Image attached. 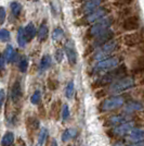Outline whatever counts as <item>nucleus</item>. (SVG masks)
Returning <instances> with one entry per match:
<instances>
[{"mask_svg":"<svg viewBox=\"0 0 144 146\" xmlns=\"http://www.w3.org/2000/svg\"><path fill=\"white\" fill-rule=\"evenodd\" d=\"M9 39H10V33H9V31L6 30V29L0 30V40L3 42V43H6Z\"/></svg>","mask_w":144,"mask_h":146,"instance_id":"33","label":"nucleus"},{"mask_svg":"<svg viewBox=\"0 0 144 146\" xmlns=\"http://www.w3.org/2000/svg\"><path fill=\"white\" fill-rule=\"evenodd\" d=\"M133 15V11H132V8H128V7H125L122 8L119 11V17L122 19H126L128 17H131Z\"/></svg>","mask_w":144,"mask_h":146,"instance_id":"30","label":"nucleus"},{"mask_svg":"<svg viewBox=\"0 0 144 146\" xmlns=\"http://www.w3.org/2000/svg\"><path fill=\"white\" fill-rule=\"evenodd\" d=\"M69 118V108H68V106L64 104L63 105V109H62V119L63 120H67Z\"/></svg>","mask_w":144,"mask_h":146,"instance_id":"35","label":"nucleus"},{"mask_svg":"<svg viewBox=\"0 0 144 146\" xmlns=\"http://www.w3.org/2000/svg\"><path fill=\"white\" fill-rule=\"evenodd\" d=\"M107 13H108L107 8H105V7H99V8H96V10L91 11L88 14H86L84 18H82V20H80V22H81V24H86V25L93 24V23H96V21H99V20L104 18V17H106Z\"/></svg>","mask_w":144,"mask_h":146,"instance_id":"7","label":"nucleus"},{"mask_svg":"<svg viewBox=\"0 0 144 146\" xmlns=\"http://www.w3.org/2000/svg\"><path fill=\"white\" fill-rule=\"evenodd\" d=\"M51 63H52L51 57L49 55H45L41 58V61H40V70H41V71L48 70L49 68L51 67Z\"/></svg>","mask_w":144,"mask_h":146,"instance_id":"22","label":"nucleus"},{"mask_svg":"<svg viewBox=\"0 0 144 146\" xmlns=\"http://www.w3.org/2000/svg\"><path fill=\"white\" fill-rule=\"evenodd\" d=\"M18 44L20 45V47H25L26 46V44H27V40H26V38H25V35H24V30L21 27L18 32Z\"/></svg>","mask_w":144,"mask_h":146,"instance_id":"27","label":"nucleus"},{"mask_svg":"<svg viewBox=\"0 0 144 146\" xmlns=\"http://www.w3.org/2000/svg\"><path fill=\"white\" fill-rule=\"evenodd\" d=\"M48 86H49V88H50V90L54 91V90H56V88H58V82L53 79H49Z\"/></svg>","mask_w":144,"mask_h":146,"instance_id":"37","label":"nucleus"},{"mask_svg":"<svg viewBox=\"0 0 144 146\" xmlns=\"http://www.w3.org/2000/svg\"><path fill=\"white\" fill-rule=\"evenodd\" d=\"M114 37V32L112 30H107L105 31L104 33H101L99 34L98 36L94 37L93 42H92V48H99L103 46L104 44H106L107 42H109L111 39H113Z\"/></svg>","mask_w":144,"mask_h":146,"instance_id":"9","label":"nucleus"},{"mask_svg":"<svg viewBox=\"0 0 144 146\" xmlns=\"http://www.w3.org/2000/svg\"><path fill=\"white\" fill-rule=\"evenodd\" d=\"M126 121H128V117L126 115H114V116L109 117L106 122L108 125L116 127V125H119Z\"/></svg>","mask_w":144,"mask_h":146,"instance_id":"16","label":"nucleus"},{"mask_svg":"<svg viewBox=\"0 0 144 146\" xmlns=\"http://www.w3.org/2000/svg\"><path fill=\"white\" fill-rule=\"evenodd\" d=\"M144 108V105L142 102H139V100H130L127 104H125V107L124 110L126 113H132L134 111H140Z\"/></svg>","mask_w":144,"mask_h":146,"instance_id":"14","label":"nucleus"},{"mask_svg":"<svg viewBox=\"0 0 144 146\" xmlns=\"http://www.w3.org/2000/svg\"><path fill=\"white\" fill-rule=\"evenodd\" d=\"M113 146H125V144H124L122 142H116Z\"/></svg>","mask_w":144,"mask_h":146,"instance_id":"43","label":"nucleus"},{"mask_svg":"<svg viewBox=\"0 0 144 146\" xmlns=\"http://www.w3.org/2000/svg\"><path fill=\"white\" fill-rule=\"evenodd\" d=\"M51 146H58V143H56V141H55V140L52 141V143H51Z\"/></svg>","mask_w":144,"mask_h":146,"instance_id":"44","label":"nucleus"},{"mask_svg":"<svg viewBox=\"0 0 144 146\" xmlns=\"http://www.w3.org/2000/svg\"><path fill=\"white\" fill-rule=\"evenodd\" d=\"M129 146H144V141H140V142H134L130 144Z\"/></svg>","mask_w":144,"mask_h":146,"instance_id":"42","label":"nucleus"},{"mask_svg":"<svg viewBox=\"0 0 144 146\" xmlns=\"http://www.w3.org/2000/svg\"><path fill=\"white\" fill-rule=\"evenodd\" d=\"M48 34H49L48 26H47L46 23H42V24L40 25V27H39L38 32H37V37H38V39H39L40 42L46 40L47 37H48Z\"/></svg>","mask_w":144,"mask_h":146,"instance_id":"21","label":"nucleus"},{"mask_svg":"<svg viewBox=\"0 0 144 146\" xmlns=\"http://www.w3.org/2000/svg\"><path fill=\"white\" fill-rule=\"evenodd\" d=\"M144 40V35L142 34V32H133L130 34H127L122 38V42L126 46L129 47H133L142 44Z\"/></svg>","mask_w":144,"mask_h":146,"instance_id":"8","label":"nucleus"},{"mask_svg":"<svg viewBox=\"0 0 144 146\" xmlns=\"http://www.w3.org/2000/svg\"><path fill=\"white\" fill-rule=\"evenodd\" d=\"M23 30H24V35H25V38H26L27 42L31 40V39L37 35L36 27H35L34 23H31V22H29L28 24L25 26V29H23Z\"/></svg>","mask_w":144,"mask_h":146,"instance_id":"19","label":"nucleus"},{"mask_svg":"<svg viewBox=\"0 0 144 146\" xmlns=\"http://www.w3.org/2000/svg\"><path fill=\"white\" fill-rule=\"evenodd\" d=\"M76 135H77V131L75 129H67L62 134V141L63 142H67V141H69L73 137H75Z\"/></svg>","mask_w":144,"mask_h":146,"instance_id":"24","label":"nucleus"},{"mask_svg":"<svg viewBox=\"0 0 144 146\" xmlns=\"http://www.w3.org/2000/svg\"><path fill=\"white\" fill-rule=\"evenodd\" d=\"M14 142V135H13L12 132H7L2 140H1V145L2 146H11Z\"/></svg>","mask_w":144,"mask_h":146,"instance_id":"23","label":"nucleus"},{"mask_svg":"<svg viewBox=\"0 0 144 146\" xmlns=\"http://www.w3.org/2000/svg\"><path fill=\"white\" fill-rule=\"evenodd\" d=\"M125 75H126V66L119 64L118 67H116L113 70L108 71L103 76H101L100 79L96 81V84L100 87L104 85H108V84H112L116 80L120 79V78H122Z\"/></svg>","mask_w":144,"mask_h":146,"instance_id":"1","label":"nucleus"},{"mask_svg":"<svg viewBox=\"0 0 144 146\" xmlns=\"http://www.w3.org/2000/svg\"><path fill=\"white\" fill-rule=\"evenodd\" d=\"M22 96V87H21V82L16 81L12 86V91H11V99L13 103H18L20 98Z\"/></svg>","mask_w":144,"mask_h":146,"instance_id":"18","label":"nucleus"},{"mask_svg":"<svg viewBox=\"0 0 144 146\" xmlns=\"http://www.w3.org/2000/svg\"><path fill=\"white\" fill-rule=\"evenodd\" d=\"M63 50H61V49H58L56 50V52H55V59H56V61L58 62H61L62 61V59H63Z\"/></svg>","mask_w":144,"mask_h":146,"instance_id":"39","label":"nucleus"},{"mask_svg":"<svg viewBox=\"0 0 144 146\" xmlns=\"http://www.w3.org/2000/svg\"><path fill=\"white\" fill-rule=\"evenodd\" d=\"M122 30L127 32H131V31H137L140 27V19L137 15H131L128 18L124 19L122 23H121Z\"/></svg>","mask_w":144,"mask_h":146,"instance_id":"10","label":"nucleus"},{"mask_svg":"<svg viewBox=\"0 0 144 146\" xmlns=\"http://www.w3.org/2000/svg\"><path fill=\"white\" fill-rule=\"evenodd\" d=\"M113 22H114V19L112 18V17H104V18L101 19V20L96 21V23L92 24V26H91L90 29H89V31H88L89 36L96 37V36H98L99 34L104 33L105 31L109 30V27L112 26Z\"/></svg>","mask_w":144,"mask_h":146,"instance_id":"5","label":"nucleus"},{"mask_svg":"<svg viewBox=\"0 0 144 146\" xmlns=\"http://www.w3.org/2000/svg\"><path fill=\"white\" fill-rule=\"evenodd\" d=\"M133 2V0H116L115 1V6L119 7V8H125L128 7L129 5H131Z\"/></svg>","mask_w":144,"mask_h":146,"instance_id":"34","label":"nucleus"},{"mask_svg":"<svg viewBox=\"0 0 144 146\" xmlns=\"http://www.w3.org/2000/svg\"><path fill=\"white\" fill-rule=\"evenodd\" d=\"M27 68H28V59L24 57V58H22L21 61L18 62V70L21 72H26Z\"/></svg>","mask_w":144,"mask_h":146,"instance_id":"32","label":"nucleus"},{"mask_svg":"<svg viewBox=\"0 0 144 146\" xmlns=\"http://www.w3.org/2000/svg\"><path fill=\"white\" fill-rule=\"evenodd\" d=\"M6 17H7V13H6L5 8H3V7H0V25H2L5 23Z\"/></svg>","mask_w":144,"mask_h":146,"instance_id":"36","label":"nucleus"},{"mask_svg":"<svg viewBox=\"0 0 144 146\" xmlns=\"http://www.w3.org/2000/svg\"><path fill=\"white\" fill-rule=\"evenodd\" d=\"M132 87H134V80L132 78H129V76H122L120 79L116 80L112 84H109L108 92L111 94L118 95L120 93H124V92L128 91Z\"/></svg>","mask_w":144,"mask_h":146,"instance_id":"3","label":"nucleus"},{"mask_svg":"<svg viewBox=\"0 0 144 146\" xmlns=\"http://www.w3.org/2000/svg\"><path fill=\"white\" fill-rule=\"evenodd\" d=\"M47 136H48V130H47V129H41L40 133L38 135V143H37V146L43 145V143H45V141L47 139Z\"/></svg>","mask_w":144,"mask_h":146,"instance_id":"29","label":"nucleus"},{"mask_svg":"<svg viewBox=\"0 0 144 146\" xmlns=\"http://www.w3.org/2000/svg\"><path fill=\"white\" fill-rule=\"evenodd\" d=\"M119 66V57L117 56H111L106 59H103L101 61H98L96 63V66L93 67V71L92 73L94 74H98V73L101 72H105V71H111L115 69L116 67Z\"/></svg>","mask_w":144,"mask_h":146,"instance_id":"4","label":"nucleus"},{"mask_svg":"<svg viewBox=\"0 0 144 146\" xmlns=\"http://www.w3.org/2000/svg\"><path fill=\"white\" fill-rule=\"evenodd\" d=\"M74 94H75V85H74V82L73 81H69L67 86H66L65 95L68 99H72L74 97Z\"/></svg>","mask_w":144,"mask_h":146,"instance_id":"26","label":"nucleus"},{"mask_svg":"<svg viewBox=\"0 0 144 146\" xmlns=\"http://www.w3.org/2000/svg\"><path fill=\"white\" fill-rule=\"evenodd\" d=\"M125 105V99L121 96L115 95L112 97H108L104 99L102 103L100 104V110L101 111H112V110L118 109Z\"/></svg>","mask_w":144,"mask_h":146,"instance_id":"6","label":"nucleus"},{"mask_svg":"<svg viewBox=\"0 0 144 146\" xmlns=\"http://www.w3.org/2000/svg\"><path fill=\"white\" fill-rule=\"evenodd\" d=\"M78 1H86V0H78Z\"/></svg>","mask_w":144,"mask_h":146,"instance_id":"46","label":"nucleus"},{"mask_svg":"<svg viewBox=\"0 0 144 146\" xmlns=\"http://www.w3.org/2000/svg\"><path fill=\"white\" fill-rule=\"evenodd\" d=\"M5 59L6 61H9V62H13V61L16 60V57H18V52L14 50L11 45H9L8 47L5 50Z\"/></svg>","mask_w":144,"mask_h":146,"instance_id":"20","label":"nucleus"},{"mask_svg":"<svg viewBox=\"0 0 144 146\" xmlns=\"http://www.w3.org/2000/svg\"><path fill=\"white\" fill-rule=\"evenodd\" d=\"M128 139L132 142L144 141V128H133L129 132Z\"/></svg>","mask_w":144,"mask_h":146,"instance_id":"15","label":"nucleus"},{"mask_svg":"<svg viewBox=\"0 0 144 146\" xmlns=\"http://www.w3.org/2000/svg\"><path fill=\"white\" fill-rule=\"evenodd\" d=\"M119 47V43L117 39H111L109 42L106 44H104L103 46L96 48L94 55L92 57V59L94 61H101L103 59H106L108 57H111V55L116 51Z\"/></svg>","mask_w":144,"mask_h":146,"instance_id":"2","label":"nucleus"},{"mask_svg":"<svg viewBox=\"0 0 144 146\" xmlns=\"http://www.w3.org/2000/svg\"><path fill=\"white\" fill-rule=\"evenodd\" d=\"M134 128V123L132 121H126L124 123H121L119 125H116L114 129H113V133L115 135H118V136H121V135H125V134H128L132 129Z\"/></svg>","mask_w":144,"mask_h":146,"instance_id":"11","label":"nucleus"},{"mask_svg":"<svg viewBox=\"0 0 144 146\" xmlns=\"http://www.w3.org/2000/svg\"><path fill=\"white\" fill-rule=\"evenodd\" d=\"M64 52H65L66 57L68 59V62L74 66L76 64L77 62V54H76V50L74 48V43L73 42H67L64 47Z\"/></svg>","mask_w":144,"mask_h":146,"instance_id":"13","label":"nucleus"},{"mask_svg":"<svg viewBox=\"0 0 144 146\" xmlns=\"http://www.w3.org/2000/svg\"><path fill=\"white\" fill-rule=\"evenodd\" d=\"M107 95V91L104 90V88H100L98 92H96V98H101L103 96H106Z\"/></svg>","mask_w":144,"mask_h":146,"instance_id":"38","label":"nucleus"},{"mask_svg":"<svg viewBox=\"0 0 144 146\" xmlns=\"http://www.w3.org/2000/svg\"><path fill=\"white\" fill-rule=\"evenodd\" d=\"M41 100V93L40 91H35V93L30 97V103L33 105H38Z\"/></svg>","mask_w":144,"mask_h":146,"instance_id":"31","label":"nucleus"},{"mask_svg":"<svg viewBox=\"0 0 144 146\" xmlns=\"http://www.w3.org/2000/svg\"><path fill=\"white\" fill-rule=\"evenodd\" d=\"M5 64H6V59L2 55H0V70H2L5 68Z\"/></svg>","mask_w":144,"mask_h":146,"instance_id":"41","label":"nucleus"},{"mask_svg":"<svg viewBox=\"0 0 144 146\" xmlns=\"http://www.w3.org/2000/svg\"><path fill=\"white\" fill-rule=\"evenodd\" d=\"M10 8H11V11H12L13 15L16 17V18H18V15L21 14V12H22V6H21V3L18 2V1H13V2H11Z\"/></svg>","mask_w":144,"mask_h":146,"instance_id":"25","label":"nucleus"},{"mask_svg":"<svg viewBox=\"0 0 144 146\" xmlns=\"http://www.w3.org/2000/svg\"><path fill=\"white\" fill-rule=\"evenodd\" d=\"M64 36V31L62 30L61 27H56L55 30L52 32V39L58 42V40H61Z\"/></svg>","mask_w":144,"mask_h":146,"instance_id":"28","label":"nucleus"},{"mask_svg":"<svg viewBox=\"0 0 144 146\" xmlns=\"http://www.w3.org/2000/svg\"><path fill=\"white\" fill-rule=\"evenodd\" d=\"M141 84L144 85V75H143V78H142V80H141Z\"/></svg>","mask_w":144,"mask_h":146,"instance_id":"45","label":"nucleus"},{"mask_svg":"<svg viewBox=\"0 0 144 146\" xmlns=\"http://www.w3.org/2000/svg\"><path fill=\"white\" fill-rule=\"evenodd\" d=\"M142 72H144V55L138 57L132 64V73L140 74Z\"/></svg>","mask_w":144,"mask_h":146,"instance_id":"17","label":"nucleus"},{"mask_svg":"<svg viewBox=\"0 0 144 146\" xmlns=\"http://www.w3.org/2000/svg\"><path fill=\"white\" fill-rule=\"evenodd\" d=\"M5 99H6V93L5 90H0V108L2 107V105L5 103Z\"/></svg>","mask_w":144,"mask_h":146,"instance_id":"40","label":"nucleus"},{"mask_svg":"<svg viewBox=\"0 0 144 146\" xmlns=\"http://www.w3.org/2000/svg\"><path fill=\"white\" fill-rule=\"evenodd\" d=\"M103 0H86L84 3L82 5V7L80 8V13H84V14H88L91 11L96 10V8L101 7Z\"/></svg>","mask_w":144,"mask_h":146,"instance_id":"12","label":"nucleus"}]
</instances>
